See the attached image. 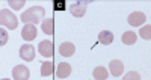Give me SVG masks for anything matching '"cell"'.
Listing matches in <instances>:
<instances>
[{
    "instance_id": "cell-1",
    "label": "cell",
    "mask_w": 151,
    "mask_h": 80,
    "mask_svg": "<svg viewBox=\"0 0 151 80\" xmlns=\"http://www.w3.org/2000/svg\"><path fill=\"white\" fill-rule=\"evenodd\" d=\"M45 15V9L42 6H32L29 8L27 11H24L23 12V15H21V21L24 24H38L42 17Z\"/></svg>"
},
{
    "instance_id": "cell-2",
    "label": "cell",
    "mask_w": 151,
    "mask_h": 80,
    "mask_svg": "<svg viewBox=\"0 0 151 80\" xmlns=\"http://www.w3.org/2000/svg\"><path fill=\"white\" fill-rule=\"evenodd\" d=\"M0 26H5L6 29H11V30L17 29L18 20H17V17L14 14H12V11H9V9L0 11Z\"/></svg>"
},
{
    "instance_id": "cell-3",
    "label": "cell",
    "mask_w": 151,
    "mask_h": 80,
    "mask_svg": "<svg viewBox=\"0 0 151 80\" xmlns=\"http://www.w3.org/2000/svg\"><path fill=\"white\" fill-rule=\"evenodd\" d=\"M127 21L130 26H133V27H139V26H142L145 21H147V15L144 14V12H132V14L127 17Z\"/></svg>"
},
{
    "instance_id": "cell-4",
    "label": "cell",
    "mask_w": 151,
    "mask_h": 80,
    "mask_svg": "<svg viewBox=\"0 0 151 80\" xmlns=\"http://www.w3.org/2000/svg\"><path fill=\"white\" fill-rule=\"evenodd\" d=\"M38 35V29L35 24H24L21 29V38L24 41H33Z\"/></svg>"
},
{
    "instance_id": "cell-5",
    "label": "cell",
    "mask_w": 151,
    "mask_h": 80,
    "mask_svg": "<svg viewBox=\"0 0 151 80\" xmlns=\"http://www.w3.org/2000/svg\"><path fill=\"white\" fill-rule=\"evenodd\" d=\"M20 58L26 62H32L35 59V47L30 44H23L20 47Z\"/></svg>"
},
{
    "instance_id": "cell-6",
    "label": "cell",
    "mask_w": 151,
    "mask_h": 80,
    "mask_svg": "<svg viewBox=\"0 0 151 80\" xmlns=\"http://www.w3.org/2000/svg\"><path fill=\"white\" fill-rule=\"evenodd\" d=\"M86 8H88V3L86 2H73L70 5V12L73 14V17H83L85 12H86Z\"/></svg>"
},
{
    "instance_id": "cell-7",
    "label": "cell",
    "mask_w": 151,
    "mask_h": 80,
    "mask_svg": "<svg viewBox=\"0 0 151 80\" xmlns=\"http://www.w3.org/2000/svg\"><path fill=\"white\" fill-rule=\"evenodd\" d=\"M29 77H30V71L24 65H17L12 70V79H15V80H27Z\"/></svg>"
},
{
    "instance_id": "cell-8",
    "label": "cell",
    "mask_w": 151,
    "mask_h": 80,
    "mask_svg": "<svg viewBox=\"0 0 151 80\" xmlns=\"http://www.w3.org/2000/svg\"><path fill=\"white\" fill-rule=\"evenodd\" d=\"M38 51L41 53L44 58H52L55 55V45L52 41H41L38 45Z\"/></svg>"
},
{
    "instance_id": "cell-9",
    "label": "cell",
    "mask_w": 151,
    "mask_h": 80,
    "mask_svg": "<svg viewBox=\"0 0 151 80\" xmlns=\"http://www.w3.org/2000/svg\"><path fill=\"white\" fill-rule=\"evenodd\" d=\"M109 71H110V74H112L113 77H119V76L122 74V71H124V63H122L119 59L110 61V63H109Z\"/></svg>"
},
{
    "instance_id": "cell-10",
    "label": "cell",
    "mask_w": 151,
    "mask_h": 80,
    "mask_svg": "<svg viewBox=\"0 0 151 80\" xmlns=\"http://www.w3.org/2000/svg\"><path fill=\"white\" fill-rule=\"evenodd\" d=\"M71 74V66L67 62H60L58 65V70H56V77L58 79H67Z\"/></svg>"
},
{
    "instance_id": "cell-11",
    "label": "cell",
    "mask_w": 151,
    "mask_h": 80,
    "mask_svg": "<svg viewBox=\"0 0 151 80\" xmlns=\"http://www.w3.org/2000/svg\"><path fill=\"white\" fill-rule=\"evenodd\" d=\"M74 51H76V47L71 43H64V44H60V47H59V53H60L62 56H65V58L73 56Z\"/></svg>"
},
{
    "instance_id": "cell-12",
    "label": "cell",
    "mask_w": 151,
    "mask_h": 80,
    "mask_svg": "<svg viewBox=\"0 0 151 80\" xmlns=\"http://www.w3.org/2000/svg\"><path fill=\"white\" fill-rule=\"evenodd\" d=\"M98 41L100 44H103V45H109L113 43V33L109 32V30H101L98 33Z\"/></svg>"
},
{
    "instance_id": "cell-13",
    "label": "cell",
    "mask_w": 151,
    "mask_h": 80,
    "mask_svg": "<svg viewBox=\"0 0 151 80\" xmlns=\"http://www.w3.org/2000/svg\"><path fill=\"white\" fill-rule=\"evenodd\" d=\"M121 41L125 44V45H133L136 43V33L133 30H127V32H124L122 33V38H121Z\"/></svg>"
},
{
    "instance_id": "cell-14",
    "label": "cell",
    "mask_w": 151,
    "mask_h": 80,
    "mask_svg": "<svg viewBox=\"0 0 151 80\" xmlns=\"http://www.w3.org/2000/svg\"><path fill=\"white\" fill-rule=\"evenodd\" d=\"M53 73H55V66H53V63L50 61H45V62L41 63V76L48 77V76H52Z\"/></svg>"
},
{
    "instance_id": "cell-15",
    "label": "cell",
    "mask_w": 151,
    "mask_h": 80,
    "mask_svg": "<svg viewBox=\"0 0 151 80\" xmlns=\"http://www.w3.org/2000/svg\"><path fill=\"white\" fill-rule=\"evenodd\" d=\"M42 32L45 35H53V32H55V20L53 18H47L42 21Z\"/></svg>"
},
{
    "instance_id": "cell-16",
    "label": "cell",
    "mask_w": 151,
    "mask_h": 80,
    "mask_svg": "<svg viewBox=\"0 0 151 80\" xmlns=\"http://www.w3.org/2000/svg\"><path fill=\"white\" fill-rule=\"evenodd\" d=\"M92 76H94L95 80H106V79H109L107 70L104 68V66H97V68L94 70V73H92Z\"/></svg>"
},
{
    "instance_id": "cell-17",
    "label": "cell",
    "mask_w": 151,
    "mask_h": 80,
    "mask_svg": "<svg viewBox=\"0 0 151 80\" xmlns=\"http://www.w3.org/2000/svg\"><path fill=\"white\" fill-rule=\"evenodd\" d=\"M139 33H141V36L145 39V41H150V39H151V26L150 24L142 26V29L139 30Z\"/></svg>"
},
{
    "instance_id": "cell-18",
    "label": "cell",
    "mask_w": 151,
    "mask_h": 80,
    "mask_svg": "<svg viewBox=\"0 0 151 80\" xmlns=\"http://www.w3.org/2000/svg\"><path fill=\"white\" fill-rule=\"evenodd\" d=\"M8 5H9L12 9L18 11V9H21V8H23V5H24V0H9Z\"/></svg>"
},
{
    "instance_id": "cell-19",
    "label": "cell",
    "mask_w": 151,
    "mask_h": 80,
    "mask_svg": "<svg viewBox=\"0 0 151 80\" xmlns=\"http://www.w3.org/2000/svg\"><path fill=\"white\" fill-rule=\"evenodd\" d=\"M9 39V35H8V30L6 29H0V47H3Z\"/></svg>"
},
{
    "instance_id": "cell-20",
    "label": "cell",
    "mask_w": 151,
    "mask_h": 80,
    "mask_svg": "<svg viewBox=\"0 0 151 80\" xmlns=\"http://www.w3.org/2000/svg\"><path fill=\"white\" fill-rule=\"evenodd\" d=\"M122 79H125V80H139V79H142L141 77V74L139 73H136V71H130V73H127L125 74V77H122Z\"/></svg>"
},
{
    "instance_id": "cell-21",
    "label": "cell",
    "mask_w": 151,
    "mask_h": 80,
    "mask_svg": "<svg viewBox=\"0 0 151 80\" xmlns=\"http://www.w3.org/2000/svg\"><path fill=\"white\" fill-rule=\"evenodd\" d=\"M55 8H56V9H59V8H60V9H64V3H62V2H60V3H59V2H58V3H56V6H55Z\"/></svg>"
}]
</instances>
